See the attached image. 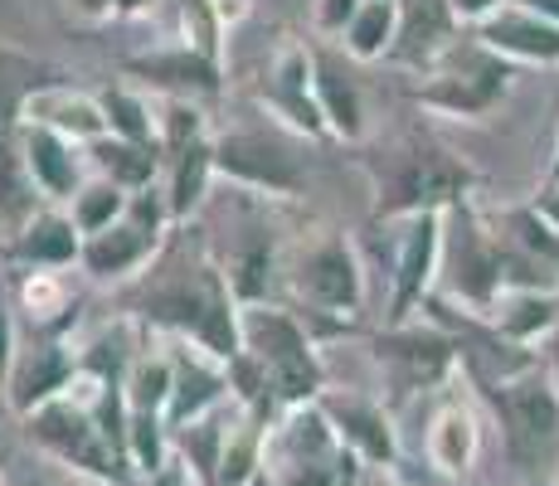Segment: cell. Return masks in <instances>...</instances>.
I'll use <instances>...</instances> for the list:
<instances>
[{"mask_svg": "<svg viewBox=\"0 0 559 486\" xmlns=\"http://www.w3.org/2000/svg\"><path fill=\"white\" fill-rule=\"evenodd\" d=\"M83 151H88V166L98 170V176L117 180V186H127V190H146V186L156 180L160 161H166L156 146L127 142V137H117V132L98 137V142H88Z\"/></svg>", "mask_w": 559, "mask_h": 486, "instance_id": "cell-30", "label": "cell"}, {"mask_svg": "<svg viewBox=\"0 0 559 486\" xmlns=\"http://www.w3.org/2000/svg\"><path fill=\"white\" fill-rule=\"evenodd\" d=\"M477 186L467 161L448 156L438 146H414L404 156H394L390 180L380 186V220H408V214L424 210H457L467 200V190Z\"/></svg>", "mask_w": 559, "mask_h": 486, "instance_id": "cell-9", "label": "cell"}, {"mask_svg": "<svg viewBox=\"0 0 559 486\" xmlns=\"http://www.w3.org/2000/svg\"><path fill=\"white\" fill-rule=\"evenodd\" d=\"M481 321H487L501 341L521 345V351H535V345H545L559 327V287L511 283V287H501V297L491 301V311Z\"/></svg>", "mask_w": 559, "mask_h": 486, "instance_id": "cell-18", "label": "cell"}, {"mask_svg": "<svg viewBox=\"0 0 559 486\" xmlns=\"http://www.w3.org/2000/svg\"><path fill=\"white\" fill-rule=\"evenodd\" d=\"M424 452H428V467L433 472H443V477H467V472L477 467V452H481L477 408L462 404V399H448V404L428 418Z\"/></svg>", "mask_w": 559, "mask_h": 486, "instance_id": "cell-22", "label": "cell"}, {"mask_svg": "<svg viewBox=\"0 0 559 486\" xmlns=\"http://www.w3.org/2000/svg\"><path fill=\"white\" fill-rule=\"evenodd\" d=\"M214 166H219V176L234 180L239 190L277 194V200H293V194H302V186H307L302 161L267 132L214 137Z\"/></svg>", "mask_w": 559, "mask_h": 486, "instance_id": "cell-11", "label": "cell"}, {"mask_svg": "<svg viewBox=\"0 0 559 486\" xmlns=\"http://www.w3.org/2000/svg\"><path fill=\"white\" fill-rule=\"evenodd\" d=\"M45 194H39L35 176H29L25 146H20L15 127H0V234L15 239L39 210H45Z\"/></svg>", "mask_w": 559, "mask_h": 486, "instance_id": "cell-26", "label": "cell"}, {"mask_svg": "<svg viewBox=\"0 0 559 486\" xmlns=\"http://www.w3.org/2000/svg\"><path fill=\"white\" fill-rule=\"evenodd\" d=\"M127 486H195V472H190L180 458H170L166 472H156V477H136V482H127Z\"/></svg>", "mask_w": 559, "mask_h": 486, "instance_id": "cell-40", "label": "cell"}, {"mask_svg": "<svg viewBox=\"0 0 559 486\" xmlns=\"http://www.w3.org/2000/svg\"><path fill=\"white\" fill-rule=\"evenodd\" d=\"M122 394L132 414H160L166 418L170 394H176V355L166 351H136V360L122 375Z\"/></svg>", "mask_w": 559, "mask_h": 486, "instance_id": "cell-31", "label": "cell"}, {"mask_svg": "<svg viewBox=\"0 0 559 486\" xmlns=\"http://www.w3.org/2000/svg\"><path fill=\"white\" fill-rule=\"evenodd\" d=\"M166 166H170V186H166L170 220L186 224L190 214H200L204 194H210V180L219 176V166H214V137H204V142L166 156Z\"/></svg>", "mask_w": 559, "mask_h": 486, "instance_id": "cell-29", "label": "cell"}, {"mask_svg": "<svg viewBox=\"0 0 559 486\" xmlns=\"http://www.w3.org/2000/svg\"><path fill=\"white\" fill-rule=\"evenodd\" d=\"M5 253L15 258L25 273L29 268H53V273H63V268H73L83 258V229L73 224L69 204H45V210L5 244Z\"/></svg>", "mask_w": 559, "mask_h": 486, "instance_id": "cell-20", "label": "cell"}, {"mask_svg": "<svg viewBox=\"0 0 559 486\" xmlns=\"http://www.w3.org/2000/svg\"><path fill=\"white\" fill-rule=\"evenodd\" d=\"M20 122L53 127V132L73 137L79 146H88V142H98V137L112 132V127H107V112H103L98 97L69 88V83H45V88H35V93H29L25 117H20Z\"/></svg>", "mask_w": 559, "mask_h": 486, "instance_id": "cell-21", "label": "cell"}, {"mask_svg": "<svg viewBox=\"0 0 559 486\" xmlns=\"http://www.w3.org/2000/svg\"><path fill=\"white\" fill-rule=\"evenodd\" d=\"M287 283L321 317H360L365 307V268L346 234H321L287 258Z\"/></svg>", "mask_w": 559, "mask_h": 486, "instance_id": "cell-8", "label": "cell"}, {"mask_svg": "<svg viewBox=\"0 0 559 486\" xmlns=\"http://www.w3.org/2000/svg\"><path fill=\"white\" fill-rule=\"evenodd\" d=\"M453 5V15H457V25H467V29H477L481 20H491L497 10H507L511 0H448Z\"/></svg>", "mask_w": 559, "mask_h": 486, "instance_id": "cell-38", "label": "cell"}, {"mask_svg": "<svg viewBox=\"0 0 559 486\" xmlns=\"http://www.w3.org/2000/svg\"><path fill=\"white\" fill-rule=\"evenodd\" d=\"M545 370H550L555 384H559V327H555V336L545 341Z\"/></svg>", "mask_w": 559, "mask_h": 486, "instance_id": "cell-44", "label": "cell"}, {"mask_svg": "<svg viewBox=\"0 0 559 486\" xmlns=\"http://www.w3.org/2000/svg\"><path fill=\"white\" fill-rule=\"evenodd\" d=\"M501 418L507 452L531 477H559V384L545 360L525 365L497 384H481Z\"/></svg>", "mask_w": 559, "mask_h": 486, "instance_id": "cell-5", "label": "cell"}, {"mask_svg": "<svg viewBox=\"0 0 559 486\" xmlns=\"http://www.w3.org/2000/svg\"><path fill=\"white\" fill-rule=\"evenodd\" d=\"M249 486H273V477H267V472H258V477H253Z\"/></svg>", "mask_w": 559, "mask_h": 486, "instance_id": "cell-47", "label": "cell"}, {"mask_svg": "<svg viewBox=\"0 0 559 486\" xmlns=\"http://www.w3.org/2000/svg\"><path fill=\"white\" fill-rule=\"evenodd\" d=\"M0 486H5V477H0Z\"/></svg>", "mask_w": 559, "mask_h": 486, "instance_id": "cell-49", "label": "cell"}, {"mask_svg": "<svg viewBox=\"0 0 559 486\" xmlns=\"http://www.w3.org/2000/svg\"><path fill=\"white\" fill-rule=\"evenodd\" d=\"M73 5H79L88 20H107V15H117V5H112V0H73Z\"/></svg>", "mask_w": 559, "mask_h": 486, "instance_id": "cell-41", "label": "cell"}, {"mask_svg": "<svg viewBox=\"0 0 559 486\" xmlns=\"http://www.w3.org/2000/svg\"><path fill=\"white\" fill-rule=\"evenodd\" d=\"M511 83H515V63L501 59L497 49H487L477 35H467V39H453L428 63L424 83L408 97L424 112L448 117V122H487L511 97Z\"/></svg>", "mask_w": 559, "mask_h": 486, "instance_id": "cell-2", "label": "cell"}, {"mask_svg": "<svg viewBox=\"0 0 559 486\" xmlns=\"http://www.w3.org/2000/svg\"><path fill=\"white\" fill-rule=\"evenodd\" d=\"M457 15L448 0H400V45L394 59L408 69H428L457 39Z\"/></svg>", "mask_w": 559, "mask_h": 486, "instance_id": "cell-24", "label": "cell"}, {"mask_svg": "<svg viewBox=\"0 0 559 486\" xmlns=\"http://www.w3.org/2000/svg\"><path fill=\"white\" fill-rule=\"evenodd\" d=\"M15 137H20V146H25L29 176H35V186L49 204H69L73 194L88 186V151L73 142V137L53 132V127H39V122H20Z\"/></svg>", "mask_w": 559, "mask_h": 486, "instance_id": "cell-14", "label": "cell"}, {"mask_svg": "<svg viewBox=\"0 0 559 486\" xmlns=\"http://www.w3.org/2000/svg\"><path fill=\"white\" fill-rule=\"evenodd\" d=\"M394 45H400V0H360L341 29V49L356 63H380L394 59Z\"/></svg>", "mask_w": 559, "mask_h": 486, "instance_id": "cell-28", "label": "cell"}, {"mask_svg": "<svg viewBox=\"0 0 559 486\" xmlns=\"http://www.w3.org/2000/svg\"><path fill=\"white\" fill-rule=\"evenodd\" d=\"M317 54V103L326 117V132L336 142H360L365 137V103L360 83L350 79V54L346 49H311Z\"/></svg>", "mask_w": 559, "mask_h": 486, "instance_id": "cell-23", "label": "cell"}, {"mask_svg": "<svg viewBox=\"0 0 559 486\" xmlns=\"http://www.w3.org/2000/svg\"><path fill=\"white\" fill-rule=\"evenodd\" d=\"M229 389H234L229 360L200 351L195 341H180L176 345V394H170V408H166L170 434L195 424L204 414H214V408H224V394H229Z\"/></svg>", "mask_w": 559, "mask_h": 486, "instance_id": "cell-17", "label": "cell"}, {"mask_svg": "<svg viewBox=\"0 0 559 486\" xmlns=\"http://www.w3.org/2000/svg\"><path fill=\"white\" fill-rule=\"evenodd\" d=\"M219 268H224V277H229V287H234V297H239V307L267 301L277 253H273V239H267L263 224H249V229L239 234V244L229 248V258H224Z\"/></svg>", "mask_w": 559, "mask_h": 486, "instance_id": "cell-27", "label": "cell"}, {"mask_svg": "<svg viewBox=\"0 0 559 486\" xmlns=\"http://www.w3.org/2000/svg\"><path fill=\"white\" fill-rule=\"evenodd\" d=\"M258 103L273 117H283L293 132L331 137L326 117H321V103H317V54L307 45H297V39H287V45L273 54V63H267V88L258 93Z\"/></svg>", "mask_w": 559, "mask_h": 486, "instance_id": "cell-13", "label": "cell"}, {"mask_svg": "<svg viewBox=\"0 0 559 486\" xmlns=\"http://www.w3.org/2000/svg\"><path fill=\"white\" fill-rule=\"evenodd\" d=\"M317 404L326 408L331 428H336L341 442L356 452L365 467H394L400 438H394V418L384 414V404H374L365 394H341V389H326Z\"/></svg>", "mask_w": 559, "mask_h": 486, "instance_id": "cell-15", "label": "cell"}, {"mask_svg": "<svg viewBox=\"0 0 559 486\" xmlns=\"http://www.w3.org/2000/svg\"><path fill=\"white\" fill-rule=\"evenodd\" d=\"M448 258V210H424L408 214L400 234V263H394V297H390V321H408L428 297L443 273Z\"/></svg>", "mask_w": 559, "mask_h": 486, "instance_id": "cell-12", "label": "cell"}, {"mask_svg": "<svg viewBox=\"0 0 559 486\" xmlns=\"http://www.w3.org/2000/svg\"><path fill=\"white\" fill-rule=\"evenodd\" d=\"M515 5L535 10V15H545V20H559V0H515Z\"/></svg>", "mask_w": 559, "mask_h": 486, "instance_id": "cell-45", "label": "cell"}, {"mask_svg": "<svg viewBox=\"0 0 559 486\" xmlns=\"http://www.w3.org/2000/svg\"><path fill=\"white\" fill-rule=\"evenodd\" d=\"M142 317L176 341H195L219 360H234L243 351V307L224 268L200 244H176L156 253L142 283Z\"/></svg>", "mask_w": 559, "mask_h": 486, "instance_id": "cell-1", "label": "cell"}, {"mask_svg": "<svg viewBox=\"0 0 559 486\" xmlns=\"http://www.w3.org/2000/svg\"><path fill=\"white\" fill-rule=\"evenodd\" d=\"M79 370H83L79 355H73L69 345H59V341H45V345H35V351H20L15 370H10V380H5L10 408H15L20 418L35 414L39 404L59 399L63 389L79 380Z\"/></svg>", "mask_w": 559, "mask_h": 486, "instance_id": "cell-19", "label": "cell"}, {"mask_svg": "<svg viewBox=\"0 0 559 486\" xmlns=\"http://www.w3.org/2000/svg\"><path fill=\"white\" fill-rule=\"evenodd\" d=\"M127 204H132V190L117 186V180H107V176H93L88 186L69 200V214H73V224L83 229V239H88V234L112 229V224L127 214Z\"/></svg>", "mask_w": 559, "mask_h": 486, "instance_id": "cell-32", "label": "cell"}, {"mask_svg": "<svg viewBox=\"0 0 559 486\" xmlns=\"http://www.w3.org/2000/svg\"><path fill=\"white\" fill-rule=\"evenodd\" d=\"M200 486H219V482H200Z\"/></svg>", "mask_w": 559, "mask_h": 486, "instance_id": "cell-48", "label": "cell"}, {"mask_svg": "<svg viewBox=\"0 0 559 486\" xmlns=\"http://www.w3.org/2000/svg\"><path fill=\"white\" fill-rule=\"evenodd\" d=\"M243 355L267 375L277 404H317L326 394V365L317 355V341L293 311L273 307V301H253L243 307Z\"/></svg>", "mask_w": 559, "mask_h": 486, "instance_id": "cell-6", "label": "cell"}, {"mask_svg": "<svg viewBox=\"0 0 559 486\" xmlns=\"http://www.w3.org/2000/svg\"><path fill=\"white\" fill-rule=\"evenodd\" d=\"M356 5H360V0H321V5H317V25L326 29V35L341 39V29H346V20L356 15Z\"/></svg>", "mask_w": 559, "mask_h": 486, "instance_id": "cell-39", "label": "cell"}, {"mask_svg": "<svg viewBox=\"0 0 559 486\" xmlns=\"http://www.w3.org/2000/svg\"><path fill=\"white\" fill-rule=\"evenodd\" d=\"M263 472L273 486H360L365 462L341 442L321 404H293L267 424Z\"/></svg>", "mask_w": 559, "mask_h": 486, "instance_id": "cell-3", "label": "cell"}, {"mask_svg": "<svg viewBox=\"0 0 559 486\" xmlns=\"http://www.w3.org/2000/svg\"><path fill=\"white\" fill-rule=\"evenodd\" d=\"M45 63L25 59L20 49L0 45V127H20V117H25V103L35 88H45Z\"/></svg>", "mask_w": 559, "mask_h": 486, "instance_id": "cell-33", "label": "cell"}, {"mask_svg": "<svg viewBox=\"0 0 559 486\" xmlns=\"http://www.w3.org/2000/svg\"><path fill=\"white\" fill-rule=\"evenodd\" d=\"M374 360L394 394H428L462 370V345L453 331L424 327V321H390V331L374 336Z\"/></svg>", "mask_w": 559, "mask_h": 486, "instance_id": "cell-10", "label": "cell"}, {"mask_svg": "<svg viewBox=\"0 0 559 486\" xmlns=\"http://www.w3.org/2000/svg\"><path fill=\"white\" fill-rule=\"evenodd\" d=\"M545 190H559V137H555V156L545 166Z\"/></svg>", "mask_w": 559, "mask_h": 486, "instance_id": "cell-46", "label": "cell"}, {"mask_svg": "<svg viewBox=\"0 0 559 486\" xmlns=\"http://www.w3.org/2000/svg\"><path fill=\"white\" fill-rule=\"evenodd\" d=\"M69 301H73V292H69V283H63V273H53V268H29L25 283H20V307L29 311L35 327L63 321L69 317Z\"/></svg>", "mask_w": 559, "mask_h": 486, "instance_id": "cell-36", "label": "cell"}, {"mask_svg": "<svg viewBox=\"0 0 559 486\" xmlns=\"http://www.w3.org/2000/svg\"><path fill=\"white\" fill-rule=\"evenodd\" d=\"M15 317H10V297H5V277H0V389H5L10 370H15Z\"/></svg>", "mask_w": 559, "mask_h": 486, "instance_id": "cell-37", "label": "cell"}, {"mask_svg": "<svg viewBox=\"0 0 559 486\" xmlns=\"http://www.w3.org/2000/svg\"><path fill=\"white\" fill-rule=\"evenodd\" d=\"M98 394H103V380L88 370H79V380L63 389L59 399L39 404L35 414H25V434L29 442L59 458L63 467L73 472H88L98 482H112V477H127V462L117 458V448L107 442L103 424H98Z\"/></svg>", "mask_w": 559, "mask_h": 486, "instance_id": "cell-4", "label": "cell"}, {"mask_svg": "<svg viewBox=\"0 0 559 486\" xmlns=\"http://www.w3.org/2000/svg\"><path fill=\"white\" fill-rule=\"evenodd\" d=\"M166 224H176L166 194L156 186L132 190V204H127L122 220H117L112 229L83 239L79 268L93 283H127V277H136L142 268L156 263V253L166 248Z\"/></svg>", "mask_w": 559, "mask_h": 486, "instance_id": "cell-7", "label": "cell"}, {"mask_svg": "<svg viewBox=\"0 0 559 486\" xmlns=\"http://www.w3.org/2000/svg\"><path fill=\"white\" fill-rule=\"evenodd\" d=\"M103 112H107V127L127 142H142V146H156L160 151V137H156V103H146L142 93L132 88H107L98 93Z\"/></svg>", "mask_w": 559, "mask_h": 486, "instance_id": "cell-34", "label": "cell"}, {"mask_svg": "<svg viewBox=\"0 0 559 486\" xmlns=\"http://www.w3.org/2000/svg\"><path fill=\"white\" fill-rule=\"evenodd\" d=\"M156 137H160V156H176V151H186V146H195L210 137L204 132V112L180 93L156 97Z\"/></svg>", "mask_w": 559, "mask_h": 486, "instance_id": "cell-35", "label": "cell"}, {"mask_svg": "<svg viewBox=\"0 0 559 486\" xmlns=\"http://www.w3.org/2000/svg\"><path fill=\"white\" fill-rule=\"evenodd\" d=\"M127 73L142 83H156L166 93H219V59L210 54L190 49V45H176V49H156V54H142V59L127 63Z\"/></svg>", "mask_w": 559, "mask_h": 486, "instance_id": "cell-25", "label": "cell"}, {"mask_svg": "<svg viewBox=\"0 0 559 486\" xmlns=\"http://www.w3.org/2000/svg\"><path fill=\"white\" fill-rule=\"evenodd\" d=\"M472 35L481 39L487 49H497L501 59H511L515 69H559V20H545L525 5L497 10L491 20H481Z\"/></svg>", "mask_w": 559, "mask_h": 486, "instance_id": "cell-16", "label": "cell"}, {"mask_svg": "<svg viewBox=\"0 0 559 486\" xmlns=\"http://www.w3.org/2000/svg\"><path fill=\"white\" fill-rule=\"evenodd\" d=\"M535 210H540V214H545V220H550V224H555V229H559V190H545V194H540V200H535Z\"/></svg>", "mask_w": 559, "mask_h": 486, "instance_id": "cell-42", "label": "cell"}, {"mask_svg": "<svg viewBox=\"0 0 559 486\" xmlns=\"http://www.w3.org/2000/svg\"><path fill=\"white\" fill-rule=\"evenodd\" d=\"M112 5H117V15H122V20H132V15H146L156 0H112Z\"/></svg>", "mask_w": 559, "mask_h": 486, "instance_id": "cell-43", "label": "cell"}]
</instances>
